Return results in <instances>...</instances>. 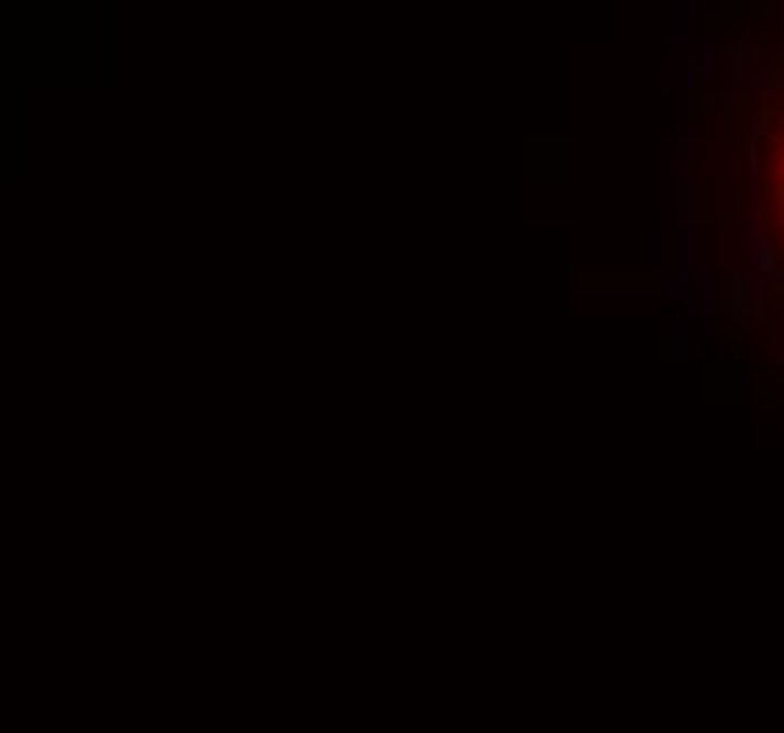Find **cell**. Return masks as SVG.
I'll return each mask as SVG.
<instances>
[{
	"instance_id": "6da1fadb",
	"label": "cell",
	"mask_w": 784,
	"mask_h": 733,
	"mask_svg": "<svg viewBox=\"0 0 784 733\" xmlns=\"http://www.w3.org/2000/svg\"><path fill=\"white\" fill-rule=\"evenodd\" d=\"M751 277H745V293L756 300H773V282H778V237H773V215L767 204H751Z\"/></svg>"
},
{
	"instance_id": "7a4b0ae2",
	"label": "cell",
	"mask_w": 784,
	"mask_h": 733,
	"mask_svg": "<svg viewBox=\"0 0 784 733\" xmlns=\"http://www.w3.org/2000/svg\"><path fill=\"white\" fill-rule=\"evenodd\" d=\"M661 333H666V345H661L666 362H683V356H689V333H683V322H666Z\"/></svg>"
},
{
	"instance_id": "3957f363",
	"label": "cell",
	"mask_w": 784,
	"mask_h": 733,
	"mask_svg": "<svg viewBox=\"0 0 784 733\" xmlns=\"http://www.w3.org/2000/svg\"><path fill=\"white\" fill-rule=\"evenodd\" d=\"M778 192H784V181H778Z\"/></svg>"
}]
</instances>
